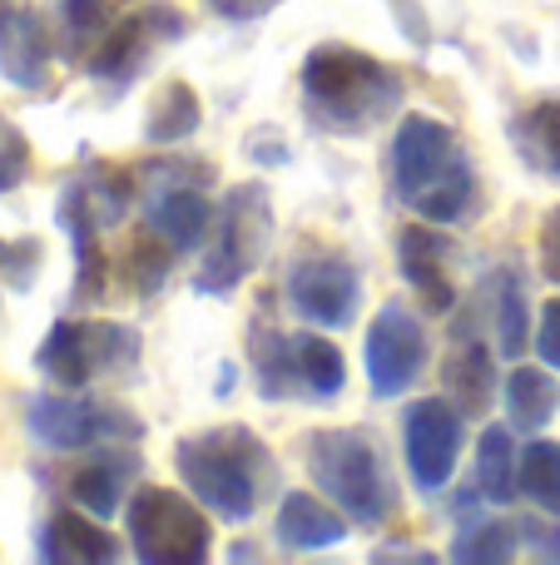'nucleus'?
<instances>
[{"label": "nucleus", "mask_w": 560, "mask_h": 565, "mask_svg": "<svg viewBox=\"0 0 560 565\" xmlns=\"http://www.w3.org/2000/svg\"><path fill=\"white\" fill-rule=\"evenodd\" d=\"M174 467L189 497L204 501L214 516L234 521V526L254 516L263 491L273 487V457L244 427H214L198 431V437H184L174 447Z\"/></svg>", "instance_id": "f257e3e1"}, {"label": "nucleus", "mask_w": 560, "mask_h": 565, "mask_svg": "<svg viewBox=\"0 0 560 565\" xmlns=\"http://www.w3.org/2000/svg\"><path fill=\"white\" fill-rule=\"evenodd\" d=\"M303 99L308 115L327 129H373L383 115L402 105V75L357 45H317L303 60Z\"/></svg>", "instance_id": "f03ea898"}, {"label": "nucleus", "mask_w": 560, "mask_h": 565, "mask_svg": "<svg viewBox=\"0 0 560 565\" xmlns=\"http://www.w3.org/2000/svg\"><path fill=\"white\" fill-rule=\"evenodd\" d=\"M308 477L357 526H383L397 511V487L387 477L383 451H377V441L367 431H353V427L313 431L308 437Z\"/></svg>", "instance_id": "7ed1b4c3"}, {"label": "nucleus", "mask_w": 560, "mask_h": 565, "mask_svg": "<svg viewBox=\"0 0 560 565\" xmlns=\"http://www.w3.org/2000/svg\"><path fill=\"white\" fill-rule=\"evenodd\" d=\"M273 244V204H268L263 184H238L218 204V224L208 238V254L198 264L194 288L198 292H228L238 288L258 264L268 258Z\"/></svg>", "instance_id": "20e7f679"}, {"label": "nucleus", "mask_w": 560, "mask_h": 565, "mask_svg": "<svg viewBox=\"0 0 560 565\" xmlns=\"http://www.w3.org/2000/svg\"><path fill=\"white\" fill-rule=\"evenodd\" d=\"M129 546L144 565H204L214 556V526L208 516L169 487H144L125 507Z\"/></svg>", "instance_id": "39448f33"}, {"label": "nucleus", "mask_w": 560, "mask_h": 565, "mask_svg": "<svg viewBox=\"0 0 560 565\" xmlns=\"http://www.w3.org/2000/svg\"><path fill=\"white\" fill-rule=\"evenodd\" d=\"M25 427H30V437L50 451H95V447H115V441L134 447V441L144 437V422L129 407L85 397V392H65V397L45 392V397H30Z\"/></svg>", "instance_id": "423d86ee"}, {"label": "nucleus", "mask_w": 560, "mask_h": 565, "mask_svg": "<svg viewBox=\"0 0 560 565\" xmlns=\"http://www.w3.org/2000/svg\"><path fill=\"white\" fill-rule=\"evenodd\" d=\"M149 179V199H144V218L159 238H164L174 254H194L214 238L218 209L208 204L204 184L208 169L189 164V159H159V164L144 169Z\"/></svg>", "instance_id": "0eeeda50"}, {"label": "nucleus", "mask_w": 560, "mask_h": 565, "mask_svg": "<svg viewBox=\"0 0 560 565\" xmlns=\"http://www.w3.org/2000/svg\"><path fill=\"white\" fill-rule=\"evenodd\" d=\"M466 441V412L452 397H422L402 412V457L422 497L446 491Z\"/></svg>", "instance_id": "6e6552de"}, {"label": "nucleus", "mask_w": 560, "mask_h": 565, "mask_svg": "<svg viewBox=\"0 0 560 565\" xmlns=\"http://www.w3.org/2000/svg\"><path fill=\"white\" fill-rule=\"evenodd\" d=\"M363 362H367V382H373L377 397H402L427 367L422 318L412 308H402V302H383L377 318L367 322Z\"/></svg>", "instance_id": "1a4fd4ad"}, {"label": "nucleus", "mask_w": 560, "mask_h": 565, "mask_svg": "<svg viewBox=\"0 0 560 565\" xmlns=\"http://www.w3.org/2000/svg\"><path fill=\"white\" fill-rule=\"evenodd\" d=\"M288 302L303 322L313 328H353L357 322V302H363V278L347 258H303L288 274Z\"/></svg>", "instance_id": "9d476101"}, {"label": "nucleus", "mask_w": 560, "mask_h": 565, "mask_svg": "<svg viewBox=\"0 0 560 565\" xmlns=\"http://www.w3.org/2000/svg\"><path fill=\"white\" fill-rule=\"evenodd\" d=\"M456 159H462V145H456L452 125H442L432 115H407L392 139V184L402 194V204L427 194Z\"/></svg>", "instance_id": "9b49d317"}, {"label": "nucleus", "mask_w": 560, "mask_h": 565, "mask_svg": "<svg viewBox=\"0 0 560 565\" xmlns=\"http://www.w3.org/2000/svg\"><path fill=\"white\" fill-rule=\"evenodd\" d=\"M50 60H55V40H50V25L40 20V10L35 6L0 10V75L15 89H45Z\"/></svg>", "instance_id": "f8f14e48"}, {"label": "nucleus", "mask_w": 560, "mask_h": 565, "mask_svg": "<svg viewBox=\"0 0 560 565\" xmlns=\"http://www.w3.org/2000/svg\"><path fill=\"white\" fill-rule=\"evenodd\" d=\"M139 451L129 441H115V447H99L85 467L69 477V497L89 511V516L109 521L119 516V507H129V487L139 481Z\"/></svg>", "instance_id": "ddd939ff"}, {"label": "nucleus", "mask_w": 560, "mask_h": 565, "mask_svg": "<svg viewBox=\"0 0 560 565\" xmlns=\"http://www.w3.org/2000/svg\"><path fill=\"white\" fill-rule=\"evenodd\" d=\"M446 258H452V244H446L437 228H427V218L402 228V238H397V268H402L407 288L432 312L456 308V288H452V274H446Z\"/></svg>", "instance_id": "4468645a"}, {"label": "nucleus", "mask_w": 560, "mask_h": 565, "mask_svg": "<svg viewBox=\"0 0 560 565\" xmlns=\"http://www.w3.org/2000/svg\"><path fill=\"white\" fill-rule=\"evenodd\" d=\"M60 228H65L69 244H75V302H99L109 288V254L99 248V228L105 224L95 218L79 179L60 194Z\"/></svg>", "instance_id": "2eb2a0df"}, {"label": "nucleus", "mask_w": 560, "mask_h": 565, "mask_svg": "<svg viewBox=\"0 0 560 565\" xmlns=\"http://www.w3.org/2000/svg\"><path fill=\"white\" fill-rule=\"evenodd\" d=\"M35 556L50 565H109V561H119V541L99 526V516H89V511L79 507V511L50 516Z\"/></svg>", "instance_id": "dca6fc26"}, {"label": "nucleus", "mask_w": 560, "mask_h": 565, "mask_svg": "<svg viewBox=\"0 0 560 565\" xmlns=\"http://www.w3.org/2000/svg\"><path fill=\"white\" fill-rule=\"evenodd\" d=\"M273 536L288 551H327L337 541H347V516L333 511L327 501H317L313 491H288L283 507H278Z\"/></svg>", "instance_id": "f3484780"}, {"label": "nucleus", "mask_w": 560, "mask_h": 565, "mask_svg": "<svg viewBox=\"0 0 560 565\" xmlns=\"http://www.w3.org/2000/svg\"><path fill=\"white\" fill-rule=\"evenodd\" d=\"M154 40L159 35H154V25H149V15H129V20H119V25H109V35L89 50L85 70L99 79V85L129 89L134 85V75L144 70V55H149Z\"/></svg>", "instance_id": "a211bd4d"}, {"label": "nucleus", "mask_w": 560, "mask_h": 565, "mask_svg": "<svg viewBox=\"0 0 560 565\" xmlns=\"http://www.w3.org/2000/svg\"><path fill=\"white\" fill-rule=\"evenodd\" d=\"M35 367L65 392L85 387V382L99 372L95 332H89V322H69V318L55 322V328L45 332V342H40V352H35Z\"/></svg>", "instance_id": "6ab92c4d"}, {"label": "nucleus", "mask_w": 560, "mask_h": 565, "mask_svg": "<svg viewBox=\"0 0 560 565\" xmlns=\"http://www.w3.org/2000/svg\"><path fill=\"white\" fill-rule=\"evenodd\" d=\"M248 362H254V377H258V392L268 402H293V397H308L303 387V367H298V338L278 328H254V342H248Z\"/></svg>", "instance_id": "aec40b11"}, {"label": "nucleus", "mask_w": 560, "mask_h": 565, "mask_svg": "<svg viewBox=\"0 0 560 565\" xmlns=\"http://www.w3.org/2000/svg\"><path fill=\"white\" fill-rule=\"evenodd\" d=\"M446 392L452 402L466 412V417H482L492 407V392H496V367H492V352H486L482 338H466L456 332V348L446 352Z\"/></svg>", "instance_id": "412c9836"}, {"label": "nucleus", "mask_w": 560, "mask_h": 565, "mask_svg": "<svg viewBox=\"0 0 560 565\" xmlns=\"http://www.w3.org/2000/svg\"><path fill=\"white\" fill-rule=\"evenodd\" d=\"M502 397H506V417H511V427L521 431V437H536V431L551 427V417L560 407V382L546 362L541 367H521V362H516V372L506 377Z\"/></svg>", "instance_id": "4be33fe9"}, {"label": "nucleus", "mask_w": 560, "mask_h": 565, "mask_svg": "<svg viewBox=\"0 0 560 565\" xmlns=\"http://www.w3.org/2000/svg\"><path fill=\"white\" fill-rule=\"evenodd\" d=\"M516 461H521V451H516L511 427H486L482 441H476V491H482V501L511 507V501L521 497V487H516Z\"/></svg>", "instance_id": "5701e85b"}, {"label": "nucleus", "mask_w": 560, "mask_h": 565, "mask_svg": "<svg viewBox=\"0 0 560 565\" xmlns=\"http://www.w3.org/2000/svg\"><path fill=\"white\" fill-rule=\"evenodd\" d=\"M198 125H204V105H198L194 85L169 79V85L159 89L149 119H144V139L149 145H184L189 135H198Z\"/></svg>", "instance_id": "b1692460"}, {"label": "nucleus", "mask_w": 560, "mask_h": 565, "mask_svg": "<svg viewBox=\"0 0 560 565\" xmlns=\"http://www.w3.org/2000/svg\"><path fill=\"white\" fill-rule=\"evenodd\" d=\"M516 536H521V526H506V521H492V516H482V511H476V516L466 511L446 556L462 565H502L516 556Z\"/></svg>", "instance_id": "393cba45"}, {"label": "nucleus", "mask_w": 560, "mask_h": 565, "mask_svg": "<svg viewBox=\"0 0 560 565\" xmlns=\"http://www.w3.org/2000/svg\"><path fill=\"white\" fill-rule=\"evenodd\" d=\"M472 199H476V169H472V159L462 154L432 189H427V194H417L407 209H412L417 218H427V224H456V218H466Z\"/></svg>", "instance_id": "a878e982"}, {"label": "nucleus", "mask_w": 560, "mask_h": 565, "mask_svg": "<svg viewBox=\"0 0 560 565\" xmlns=\"http://www.w3.org/2000/svg\"><path fill=\"white\" fill-rule=\"evenodd\" d=\"M516 487L546 516H560V441H531L516 461Z\"/></svg>", "instance_id": "bb28decb"}, {"label": "nucleus", "mask_w": 560, "mask_h": 565, "mask_svg": "<svg viewBox=\"0 0 560 565\" xmlns=\"http://www.w3.org/2000/svg\"><path fill=\"white\" fill-rule=\"evenodd\" d=\"M298 367H303V387L313 402H337L347 387V358L337 342L317 338V332H308V338H298Z\"/></svg>", "instance_id": "cd10ccee"}, {"label": "nucleus", "mask_w": 560, "mask_h": 565, "mask_svg": "<svg viewBox=\"0 0 560 565\" xmlns=\"http://www.w3.org/2000/svg\"><path fill=\"white\" fill-rule=\"evenodd\" d=\"M531 308H526L521 274H496V352L502 358H521L531 348Z\"/></svg>", "instance_id": "c85d7f7f"}, {"label": "nucleus", "mask_w": 560, "mask_h": 565, "mask_svg": "<svg viewBox=\"0 0 560 565\" xmlns=\"http://www.w3.org/2000/svg\"><path fill=\"white\" fill-rule=\"evenodd\" d=\"M521 149L531 154L536 169H546L551 179H560V99H541L531 115L521 119Z\"/></svg>", "instance_id": "c756f323"}, {"label": "nucleus", "mask_w": 560, "mask_h": 565, "mask_svg": "<svg viewBox=\"0 0 560 565\" xmlns=\"http://www.w3.org/2000/svg\"><path fill=\"white\" fill-rule=\"evenodd\" d=\"M60 25H65V55L89 60V50L109 35L105 0H60Z\"/></svg>", "instance_id": "7c9ffc66"}, {"label": "nucleus", "mask_w": 560, "mask_h": 565, "mask_svg": "<svg viewBox=\"0 0 560 565\" xmlns=\"http://www.w3.org/2000/svg\"><path fill=\"white\" fill-rule=\"evenodd\" d=\"M169 254H174V248L169 244L159 248V234L139 238V244L129 248V264L119 268V274H125V282L134 288V298H154V292L169 282Z\"/></svg>", "instance_id": "2f4dec72"}, {"label": "nucleus", "mask_w": 560, "mask_h": 565, "mask_svg": "<svg viewBox=\"0 0 560 565\" xmlns=\"http://www.w3.org/2000/svg\"><path fill=\"white\" fill-rule=\"evenodd\" d=\"M30 174V139L20 135V125L10 115H0V194L20 189V179Z\"/></svg>", "instance_id": "473e14b6"}, {"label": "nucleus", "mask_w": 560, "mask_h": 565, "mask_svg": "<svg viewBox=\"0 0 560 565\" xmlns=\"http://www.w3.org/2000/svg\"><path fill=\"white\" fill-rule=\"evenodd\" d=\"M40 264H45V248H40L35 238H20V244L6 248V268H0V274L10 278V288L25 292L30 282H35V268H40Z\"/></svg>", "instance_id": "72a5a7b5"}, {"label": "nucleus", "mask_w": 560, "mask_h": 565, "mask_svg": "<svg viewBox=\"0 0 560 565\" xmlns=\"http://www.w3.org/2000/svg\"><path fill=\"white\" fill-rule=\"evenodd\" d=\"M531 348L541 352V362L551 372H560V298H551L541 308V322H536V338H531Z\"/></svg>", "instance_id": "f704fd0d"}, {"label": "nucleus", "mask_w": 560, "mask_h": 565, "mask_svg": "<svg viewBox=\"0 0 560 565\" xmlns=\"http://www.w3.org/2000/svg\"><path fill=\"white\" fill-rule=\"evenodd\" d=\"M208 6H214L224 20H234V25H248V20H263L278 0H208Z\"/></svg>", "instance_id": "c9c22d12"}, {"label": "nucleus", "mask_w": 560, "mask_h": 565, "mask_svg": "<svg viewBox=\"0 0 560 565\" xmlns=\"http://www.w3.org/2000/svg\"><path fill=\"white\" fill-rule=\"evenodd\" d=\"M521 526V536H531V551L541 561H560V526L546 531V526H531V521H516Z\"/></svg>", "instance_id": "e433bc0d"}, {"label": "nucleus", "mask_w": 560, "mask_h": 565, "mask_svg": "<svg viewBox=\"0 0 560 565\" xmlns=\"http://www.w3.org/2000/svg\"><path fill=\"white\" fill-rule=\"evenodd\" d=\"M546 274L560 278V218H551V228H546Z\"/></svg>", "instance_id": "4c0bfd02"}, {"label": "nucleus", "mask_w": 560, "mask_h": 565, "mask_svg": "<svg viewBox=\"0 0 560 565\" xmlns=\"http://www.w3.org/2000/svg\"><path fill=\"white\" fill-rule=\"evenodd\" d=\"M373 561H437V556H427V551H373Z\"/></svg>", "instance_id": "58836bf2"}, {"label": "nucleus", "mask_w": 560, "mask_h": 565, "mask_svg": "<svg viewBox=\"0 0 560 565\" xmlns=\"http://www.w3.org/2000/svg\"><path fill=\"white\" fill-rule=\"evenodd\" d=\"M0 268H6V244H0ZM0 278H6V274H0Z\"/></svg>", "instance_id": "ea45409f"}, {"label": "nucleus", "mask_w": 560, "mask_h": 565, "mask_svg": "<svg viewBox=\"0 0 560 565\" xmlns=\"http://www.w3.org/2000/svg\"><path fill=\"white\" fill-rule=\"evenodd\" d=\"M0 10H6V0H0Z\"/></svg>", "instance_id": "a19ab883"}]
</instances>
